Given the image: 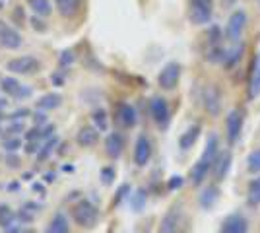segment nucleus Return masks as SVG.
Instances as JSON below:
<instances>
[{"mask_svg": "<svg viewBox=\"0 0 260 233\" xmlns=\"http://www.w3.org/2000/svg\"><path fill=\"white\" fill-rule=\"evenodd\" d=\"M6 132L8 134H18V132H23V122L22 121H16L12 126L6 128Z\"/></svg>", "mask_w": 260, "mask_h": 233, "instance_id": "a18cd8bd", "label": "nucleus"}, {"mask_svg": "<svg viewBox=\"0 0 260 233\" xmlns=\"http://www.w3.org/2000/svg\"><path fill=\"white\" fill-rule=\"evenodd\" d=\"M51 80H53L54 84H58V86L62 84V78H60V76H51Z\"/></svg>", "mask_w": 260, "mask_h": 233, "instance_id": "13d9d810", "label": "nucleus"}, {"mask_svg": "<svg viewBox=\"0 0 260 233\" xmlns=\"http://www.w3.org/2000/svg\"><path fill=\"white\" fill-rule=\"evenodd\" d=\"M217 136L216 134H210V138H208V142H206V148H204V154H202V157L198 159L200 163H204L206 167H214V163H216V159H217Z\"/></svg>", "mask_w": 260, "mask_h": 233, "instance_id": "4468645a", "label": "nucleus"}, {"mask_svg": "<svg viewBox=\"0 0 260 233\" xmlns=\"http://www.w3.org/2000/svg\"><path fill=\"white\" fill-rule=\"evenodd\" d=\"M25 117H29V109H25V107H23V109H18V111L12 113L8 119H10V121H23Z\"/></svg>", "mask_w": 260, "mask_h": 233, "instance_id": "37998d69", "label": "nucleus"}, {"mask_svg": "<svg viewBox=\"0 0 260 233\" xmlns=\"http://www.w3.org/2000/svg\"><path fill=\"white\" fill-rule=\"evenodd\" d=\"M219 233H249V222L243 214H229L228 218L221 223V229Z\"/></svg>", "mask_w": 260, "mask_h": 233, "instance_id": "6e6552de", "label": "nucleus"}, {"mask_svg": "<svg viewBox=\"0 0 260 233\" xmlns=\"http://www.w3.org/2000/svg\"><path fill=\"white\" fill-rule=\"evenodd\" d=\"M146 200H148V192L146 189H138L132 196H130V206L134 212H142L146 206Z\"/></svg>", "mask_w": 260, "mask_h": 233, "instance_id": "bb28decb", "label": "nucleus"}, {"mask_svg": "<svg viewBox=\"0 0 260 233\" xmlns=\"http://www.w3.org/2000/svg\"><path fill=\"white\" fill-rule=\"evenodd\" d=\"M115 175H117V173H115L113 167H103V169H101V181H103V185H111Z\"/></svg>", "mask_w": 260, "mask_h": 233, "instance_id": "e433bc0d", "label": "nucleus"}, {"mask_svg": "<svg viewBox=\"0 0 260 233\" xmlns=\"http://www.w3.org/2000/svg\"><path fill=\"white\" fill-rule=\"evenodd\" d=\"M249 204L250 206H258L260 204V177L252 179L249 183Z\"/></svg>", "mask_w": 260, "mask_h": 233, "instance_id": "c85d7f7f", "label": "nucleus"}, {"mask_svg": "<svg viewBox=\"0 0 260 233\" xmlns=\"http://www.w3.org/2000/svg\"><path fill=\"white\" fill-rule=\"evenodd\" d=\"M117 117H119V122L124 128H132V126H136V122H138L136 109H134L130 103H120L119 111H117Z\"/></svg>", "mask_w": 260, "mask_h": 233, "instance_id": "ddd939ff", "label": "nucleus"}, {"mask_svg": "<svg viewBox=\"0 0 260 233\" xmlns=\"http://www.w3.org/2000/svg\"><path fill=\"white\" fill-rule=\"evenodd\" d=\"M6 163L10 167H18V157L16 155H6Z\"/></svg>", "mask_w": 260, "mask_h": 233, "instance_id": "864d4df0", "label": "nucleus"}, {"mask_svg": "<svg viewBox=\"0 0 260 233\" xmlns=\"http://www.w3.org/2000/svg\"><path fill=\"white\" fill-rule=\"evenodd\" d=\"M33 190H35V192H41V194H43L45 192V187L43 185H41V183H33V187H31Z\"/></svg>", "mask_w": 260, "mask_h": 233, "instance_id": "5fc2aeb1", "label": "nucleus"}, {"mask_svg": "<svg viewBox=\"0 0 260 233\" xmlns=\"http://www.w3.org/2000/svg\"><path fill=\"white\" fill-rule=\"evenodd\" d=\"M0 89H2L6 95H10V97H18V93H20V89H22V84H20L16 78L6 76V78H2V82H0Z\"/></svg>", "mask_w": 260, "mask_h": 233, "instance_id": "5701e85b", "label": "nucleus"}, {"mask_svg": "<svg viewBox=\"0 0 260 233\" xmlns=\"http://www.w3.org/2000/svg\"><path fill=\"white\" fill-rule=\"evenodd\" d=\"M91 119H93V124L99 132H107L109 128V119H107V111L103 107H99L95 111L91 113Z\"/></svg>", "mask_w": 260, "mask_h": 233, "instance_id": "393cba45", "label": "nucleus"}, {"mask_svg": "<svg viewBox=\"0 0 260 233\" xmlns=\"http://www.w3.org/2000/svg\"><path fill=\"white\" fill-rule=\"evenodd\" d=\"M247 167H249L250 173H260V150L250 152L247 157Z\"/></svg>", "mask_w": 260, "mask_h": 233, "instance_id": "7c9ffc66", "label": "nucleus"}, {"mask_svg": "<svg viewBox=\"0 0 260 233\" xmlns=\"http://www.w3.org/2000/svg\"><path fill=\"white\" fill-rule=\"evenodd\" d=\"M136 233H148V223H140V227L136 229Z\"/></svg>", "mask_w": 260, "mask_h": 233, "instance_id": "4d7b16f0", "label": "nucleus"}, {"mask_svg": "<svg viewBox=\"0 0 260 233\" xmlns=\"http://www.w3.org/2000/svg\"><path fill=\"white\" fill-rule=\"evenodd\" d=\"M29 8H31L37 16H49L53 8H51V0H27Z\"/></svg>", "mask_w": 260, "mask_h": 233, "instance_id": "cd10ccee", "label": "nucleus"}, {"mask_svg": "<svg viewBox=\"0 0 260 233\" xmlns=\"http://www.w3.org/2000/svg\"><path fill=\"white\" fill-rule=\"evenodd\" d=\"M72 216H74V222L78 225H82V227H93L99 218V212L89 200H82V202H78L76 206H74Z\"/></svg>", "mask_w": 260, "mask_h": 233, "instance_id": "f03ea898", "label": "nucleus"}, {"mask_svg": "<svg viewBox=\"0 0 260 233\" xmlns=\"http://www.w3.org/2000/svg\"><path fill=\"white\" fill-rule=\"evenodd\" d=\"M223 56H225V53H223V49H219V47H212V51L208 53V60L210 62H219V60H223Z\"/></svg>", "mask_w": 260, "mask_h": 233, "instance_id": "f704fd0d", "label": "nucleus"}, {"mask_svg": "<svg viewBox=\"0 0 260 233\" xmlns=\"http://www.w3.org/2000/svg\"><path fill=\"white\" fill-rule=\"evenodd\" d=\"M54 6H56V10L62 18H72L80 10L82 0H54Z\"/></svg>", "mask_w": 260, "mask_h": 233, "instance_id": "6ab92c4d", "label": "nucleus"}, {"mask_svg": "<svg viewBox=\"0 0 260 233\" xmlns=\"http://www.w3.org/2000/svg\"><path fill=\"white\" fill-rule=\"evenodd\" d=\"M6 229V233H22V225H8V227H4Z\"/></svg>", "mask_w": 260, "mask_h": 233, "instance_id": "603ef678", "label": "nucleus"}, {"mask_svg": "<svg viewBox=\"0 0 260 233\" xmlns=\"http://www.w3.org/2000/svg\"><path fill=\"white\" fill-rule=\"evenodd\" d=\"M14 220H16L14 210H12L10 206H6V204H0V225L2 227H8V225L14 223Z\"/></svg>", "mask_w": 260, "mask_h": 233, "instance_id": "c756f323", "label": "nucleus"}, {"mask_svg": "<svg viewBox=\"0 0 260 233\" xmlns=\"http://www.w3.org/2000/svg\"><path fill=\"white\" fill-rule=\"evenodd\" d=\"M54 179H56L54 173H45V183H53Z\"/></svg>", "mask_w": 260, "mask_h": 233, "instance_id": "6e6d98bb", "label": "nucleus"}, {"mask_svg": "<svg viewBox=\"0 0 260 233\" xmlns=\"http://www.w3.org/2000/svg\"><path fill=\"white\" fill-rule=\"evenodd\" d=\"M183 185H184V179L179 177V175H175V177L169 179V183H167V189H169V190H177V189H181Z\"/></svg>", "mask_w": 260, "mask_h": 233, "instance_id": "a19ab883", "label": "nucleus"}, {"mask_svg": "<svg viewBox=\"0 0 260 233\" xmlns=\"http://www.w3.org/2000/svg\"><path fill=\"white\" fill-rule=\"evenodd\" d=\"M214 0H190V22L204 25L212 20Z\"/></svg>", "mask_w": 260, "mask_h": 233, "instance_id": "7ed1b4c3", "label": "nucleus"}, {"mask_svg": "<svg viewBox=\"0 0 260 233\" xmlns=\"http://www.w3.org/2000/svg\"><path fill=\"white\" fill-rule=\"evenodd\" d=\"M31 179V173H23V181H29Z\"/></svg>", "mask_w": 260, "mask_h": 233, "instance_id": "bf43d9fd", "label": "nucleus"}, {"mask_svg": "<svg viewBox=\"0 0 260 233\" xmlns=\"http://www.w3.org/2000/svg\"><path fill=\"white\" fill-rule=\"evenodd\" d=\"M41 148H39V142L37 140H33V142H27L25 144V154H37Z\"/></svg>", "mask_w": 260, "mask_h": 233, "instance_id": "49530a36", "label": "nucleus"}, {"mask_svg": "<svg viewBox=\"0 0 260 233\" xmlns=\"http://www.w3.org/2000/svg\"><path fill=\"white\" fill-rule=\"evenodd\" d=\"M245 23H247V14L243 10H237L233 12L231 16H229V22H228V37L233 41V43H237L239 39H241V35H243V29H245Z\"/></svg>", "mask_w": 260, "mask_h": 233, "instance_id": "9d476101", "label": "nucleus"}, {"mask_svg": "<svg viewBox=\"0 0 260 233\" xmlns=\"http://www.w3.org/2000/svg\"><path fill=\"white\" fill-rule=\"evenodd\" d=\"M217 198H219V189H217L216 185H210L208 189L202 190V194H200V206L204 208V210H210L214 204L217 202Z\"/></svg>", "mask_w": 260, "mask_h": 233, "instance_id": "412c9836", "label": "nucleus"}, {"mask_svg": "<svg viewBox=\"0 0 260 233\" xmlns=\"http://www.w3.org/2000/svg\"><path fill=\"white\" fill-rule=\"evenodd\" d=\"M2 148H4L8 154H12V152H16V150H20V148H22V140H20V138H16V136H14V138H6V140H4V144H2Z\"/></svg>", "mask_w": 260, "mask_h": 233, "instance_id": "72a5a7b5", "label": "nucleus"}, {"mask_svg": "<svg viewBox=\"0 0 260 233\" xmlns=\"http://www.w3.org/2000/svg\"><path fill=\"white\" fill-rule=\"evenodd\" d=\"M243 53H245V47H241V45H239L237 49H235V51H233V53H231V55L225 58V68H233V66H235L239 60H241V55H243Z\"/></svg>", "mask_w": 260, "mask_h": 233, "instance_id": "473e14b6", "label": "nucleus"}, {"mask_svg": "<svg viewBox=\"0 0 260 233\" xmlns=\"http://www.w3.org/2000/svg\"><path fill=\"white\" fill-rule=\"evenodd\" d=\"M45 233H70V223L62 212H56Z\"/></svg>", "mask_w": 260, "mask_h": 233, "instance_id": "aec40b11", "label": "nucleus"}, {"mask_svg": "<svg viewBox=\"0 0 260 233\" xmlns=\"http://www.w3.org/2000/svg\"><path fill=\"white\" fill-rule=\"evenodd\" d=\"M202 101H204V109H206L212 117H217L221 113V91L216 86H208L204 89V95H202Z\"/></svg>", "mask_w": 260, "mask_h": 233, "instance_id": "1a4fd4ad", "label": "nucleus"}, {"mask_svg": "<svg viewBox=\"0 0 260 233\" xmlns=\"http://www.w3.org/2000/svg\"><path fill=\"white\" fill-rule=\"evenodd\" d=\"M6 103H8V101H2V99H0V107H4Z\"/></svg>", "mask_w": 260, "mask_h": 233, "instance_id": "052dcab7", "label": "nucleus"}, {"mask_svg": "<svg viewBox=\"0 0 260 233\" xmlns=\"http://www.w3.org/2000/svg\"><path fill=\"white\" fill-rule=\"evenodd\" d=\"M58 62H60V66H70L72 62H74V53L72 51H64L62 55H60V58H58Z\"/></svg>", "mask_w": 260, "mask_h": 233, "instance_id": "ea45409f", "label": "nucleus"}, {"mask_svg": "<svg viewBox=\"0 0 260 233\" xmlns=\"http://www.w3.org/2000/svg\"><path fill=\"white\" fill-rule=\"evenodd\" d=\"M231 159H233V157H231V152H223L221 155H217L216 163L212 167V169H214V179H216L217 183L225 179L229 167H231Z\"/></svg>", "mask_w": 260, "mask_h": 233, "instance_id": "dca6fc26", "label": "nucleus"}, {"mask_svg": "<svg viewBox=\"0 0 260 233\" xmlns=\"http://www.w3.org/2000/svg\"><path fill=\"white\" fill-rule=\"evenodd\" d=\"M56 144H58V138L56 136H53V138H49V142L39 150V155H37V159L39 161H43V159H47L49 155H51V152H53L54 148H56Z\"/></svg>", "mask_w": 260, "mask_h": 233, "instance_id": "2f4dec72", "label": "nucleus"}, {"mask_svg": "<svg viewBox=\"0 0 260 233\" xmlns=\"http://www.w3.org/2000/svg\"><path fill=\"white\" fill-rule=\"evenodd\" d=\"M12 20L16 22V25H22L23 20H25V16H23V8L22 6H16L14 8V14H12Z\"/></svg>", "mask_w": 260, "mask_h": 233, "instance_id": "79ce46f5", "label": "nucleus"}, {"mask_svg": "<svg viewBox=\"0 0 260 233\" xmlns=\"http://www.w3.org/2000/svg\"><path fill=\"white\" fill-rule=\"evenodd\" d=\"M150 113H152V119L155 121V124L159 128H165L169 124V117H171V111H169V105L163 97H153L150 101Z\"/></svg>", "mask_w": 260, "mask_h": 233, "instance_id": "0eeeda50", "label": "nucleus"}, {"mask_svg": "<svg viewBox=\"0 0 260 233\" xmlns=\"http://www.w3.org/2000/svg\"><path fill=\"white\" fill-rule=\"evenodd\" d=\"M150 157H152V142L146 134H140L134 146V163L138 167H144L150 161Z\"/></svg>", "mask_w": 260, "mask_h": 233, "instance_id": "9b49d317", "label": "nucleus"}, {"mask_svg": "<svg viewBox=\"0 0 260 233\" xmlns=\"http://www.w3.org/2000/svg\"><path fill=\"white\" fill-rule=\"evenodd\" d=\"M208 171H210V167H206L204 163H196L194 167H192V171H190V183L194 185V187H198V185H202V181L206 179Z\"/></svg>", "mask_w": 260, "mask_h": 233, "instance_id": "a878e982", "label": "nucleus"}, {"mask_svg": "<svg viewBox=\"0 0 260 233\" xmlns=\"http://www.w3.org/2000/svg\"><path fill=\"white\" fill-rule=\"evenodd\" d=\"M99 140V130L98 128H91V126H84L80 128V132L76 134V142L82 148H89V146H95Z\"/></svg>", "mask_w": 260, "mask_h": 233, "instance_id": "f3484780", "label": "nucleus"}, {"mask_svg": "<svg viewBox=\"0 0 260 233\" xmlns=\"http://www.w3.org/2000/svg\"><path fill=\"white\" fill-rule=\"evenodd\" d=\"M249 78H250L249 95H250V99H254V97H258V93H260V66L256 68V60H252V64H250Z\"/></svg>", "mask_w": 260, "mask_h": 233, "instance_id": "4be33fe9", "label": "nucleus"}, {"mask_svg": "<svg viewBox=\"0 0 260 233\" xmlns=\"http://www.w3.org/2000/svg\"><path fill=\"white\" fill-rule=\"evenodd\" d=\"M245 113L241 111V109H233V111H229L228 119H225V128H228V142L229 144H235L239 140V136H241V130H243V121H245V117H243Z\"/></svg>", "mask_w": 260, "mask_h": 233, "instance_id": "423d86ee", "label": "nucleus"}, {"mask_svg": "<svg viewBox=\"0 0 260 233\" xmlns=\"http://www.w3.org/2000/svg\"><path fill=\"white\" fill-rule=\"evenodd\" d=\"M198 136H200V124H190V126L181 134V138H179V148H181V150H190V148L196 144Z\"/></svg>", "mask_w": 260, "mask_h": 233, "instance_id": "a211bd4d", "label": "nucleus"}, {"mask_svg": "<svg viewBox=\"0 0 260 233\" xmlns=\"http://www.w3.org/2000/svg\"><path fill=\"white\" fill-rule=\"evenodd\" d=\"M184 222V210L181 202H175L169 210L165 212V216L161 218L159 229L157 233H181Z\"/></svg>", "mask_w": 260, "mask_h": 233, "instance_id": "f257e3e1", "label": "nucleus"}, {"mask_svg": "<svg viewBox=\"0 0 260 233\" xmlns=\"http://www.w3.org/2000/svg\"><path fill=\"white\" fill-rule=\"evenodd\" d=\"M0 132H2V128H0Z\"/></svg>", "mask_w": 260, "mask_h": 233, "instance_id": "0e129e2a", "label": "nucleus"}, {"mask_svg": "<svg viewBox=\"0 0 260 233\" xmlns=\"http://www.w3.org/2000/svg\"><path fill=\"white\" fill-rule=\"evenodd\" d=\"M33 122H35V126L47 124V115H45V113H35V115H33Z\"/></svg>", "mask_w": 260, "mask_h": 233, "instance_id": "de8ad7c7", "label": "nucleus"}, {"mask_svg": "<svg viewBox=\"0 0 260 233\" xmlns=\"http://www.w3.org/2000/svg\"><path fill=\"white\" fill-rule=\"evenodd\" d=\"M22 233H33V231H22Z\"/></svg>", "mask_w": 260, "mask_h": 233, "instance_id": "680f3d73", "label": "nucleus"}, {"mask_svg": "<svg viewBox=\"0 0 260 233\" xmlns=\"http://www.w3.org/2000/svg\"><path fill=\"white\" fill-rule=\"evenodd\" d=\"M179 78H181V64H179V62H169V64H165V66L161 68V72H159V76H157L159 88L171 91V89L177 88Z\"/></svg>", "mask_w": 260, "mask_h": 233, "instance_id": "39448f33", "label": "nucleus"}, {"mask_svg": "<svg viewBox=\"0 0 260 233\" xmlns=\"http://www.w3.org/2000/svg\"><path fill=\"white\" fill-rule=\"evenodd\" d=\"M41 134H43V130H41V126H33V128H29V130L25 132V140H27V142H33V140H39V138H41Z\"/></svg>", "mask_w": 260, "mask_h": 233, "instance_id": "58836bf2", "label": "nucleus"}, {"mask_svg": "<svg viewBox=\"0 0 260 233\" xmlns=\"http://www.w3.org/2000/svg\"><path fill=\"white\" fill-rule=\"evenodd\" d=\"M31 23H33V27H35V29H39V31H45V29H47V25H43L41 20H37V16L31 18Z\"/></svg>", "mask_w": 260, "mask_h": 233, "instance_id": "8fccbe9b", "label": "nucleus"}, {"mask_svg": "<svg viewBox=\"0 0 260 233\" xmlns=\"http://www.w3.org/2000/svg\"><path fill=\"white\" fill-rule=\"evenodd\" d=\"M23 210L39 212V210H41V204H35V202H25V204H23Z\"/></svg>", "mask_w": 260, "mask_h": 233, "instance_id": "09e8293b", "label": "nucleus"}, {"mask_svg": "<svg viewBox=\"0 0 260 233\" xmlns=\"http://www.w3.org/2000/svg\"><path fill=\"white\" fill-rule=\"evenodd\" d=\"M60 103H62V97L58 93H47V95H43L41 99L37 101V107L43 109V111H51V109L60 107Z\"/></svg>", "mask_w": 260, "mask_h": 233, "instance_id": "b1692460", "label": "nucleus"}, {"mask_svg": "<svg viewBox=\"0 0 260 233\" xmlns=\"http://www.w3.org/2000/svg\"><path fill=\"white\" fill-rule=\"evenodd\" d=\"M0 119H2V113H0Z\"/></svg>", "mask_w": 260, "mask_h": 233, "instance_id": "e2e57ef3", "label": "nucleus"}, {"mask_svg": "<svg viewBox=\"0 0 260 233\" xmlns=\"http://www.w3.org/2000/svg\"><path fill=\"white\" fill-rule=\"evenodd\" d=\"M219 39H221V29H219L217 25H212V29L208 31V41H210L212 47H216V45L219 43Z\"/></svg>", "mask_w": 260, "mask_h": 233, "instance_id": "c9c22d12", "label": "nucleus"}, {"mask_svg": "<svg viewBox=\"0 0 260 233\" xmlns=\"http://www.w3.org/2000/svg\"><path fill=\"white\" fill-rule=\"evenodd\" d=\"M39 68H41V62L35 56H18L6 64V70H10L12 74H22V76L35 74Z\"/></svg>", "mask_w": 260, "mask_h": 233, "instance_id": "20e7f679", "label": "nucleus"}, {"mask_svg": "<svg viewBox=\"0 0 260 233\" xmlns=\"http://www.w3.org/2000/svg\"><path fill=\"white\" fill-rule=\"evenodd\" d=\"M128 192H130V185H126V183H124V185H120V189L117 190V198L113 200V206H117V204H120L122 200H124L126 196H128Z\"/></svg>", "mask_w": 260, "mask_h": 233, "instance_id": "4c0bfd02", "label": "nucleus"}, {"mask_svg": "<svg viewBox=\"0 0 260 233\" xmlns=\"http://www.w3.org/2000/svg\"><path fill=\"white\" fill-rule=\"evenodd\" d=\"M0 45L4 49H18L22 45V35L18 34L14 27L2 25L0 27Z\"/></svg>", "mask_w": 260, "mask_h": 233, "instance_id": "f8f14e48", "label": "nucleus"}, {"mask_svg": "<svg viewBox=\"0 0 260 233\" xmlns=\"http://www.w3.org/2000/svg\"><path fill=\"white\" fill-rule=\"evenodd\" d=\"M18 220L22 223H31L33 222V214H29V210H23L22 208V212L18 214Z\"/></svg>", "mask_w": 260, "mask_h": 233, "instance_id": "c03bdc74", "label": "nucleus"}, {"mask_svg": "<svg viewBox=\"0 0 260 233\" xmlns=\"http://www.w3.org/2000/svg\"><path fill=\"white\" fill-rule=\"evenodd\" d=\"M122 148H124V138H122V134H119V132L109 134L107 140H105V152H107L109 157H113V159L120 157Z\"/></svg>", "mask_w": 260, "mask_h": 233, "instance_id": "2eb2a0df", "label": "nucleus"}, {"mask_svg": "<svg viewBox=\"0 0 260 233\" xmlns=\"http://www.w3.org/2000/svg\"><path fill=\"white\" fill-rule=\"evenodd\" d=\"M53 134H54V124H47L43 134H41V138H49V136H53Z\"/></svg>", "mask_w": 260, "mask_h": 233, "instance_id": "3c124183", "label": "nucleus"}]
</instances>
